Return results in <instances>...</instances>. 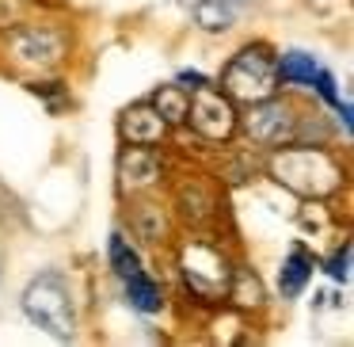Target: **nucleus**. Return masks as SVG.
I'll return each mask as SVG.
<instances>
[{
    "instance_id": "f257e3e1",
    "label": "nucleus",
    "mask_w": 354,
    "mask_h": 347,
    "mask_svg": "<svg viewBox=\"0 0 354 347\" xmlns=\"http://www.w3.org/2000/svg\"><path fill=\"white\" fill-rule=\"evenodd\" d=\"M267 168L282 187L305 199H328L346 184V168L328 149H278Z\"/></svg>"
},
{
    "instance_id": "f03ea898",
    "label": "nucleus",
    "mask_w": 354,
    "mask_h": 347,
    "mask_svg": "<svg viewBox=\"0 0 354 347\" xmlns=\"http://www.w3.org/2000/svg\"><path fill=\"white\" fill-rule=\"evenodd\" d=\"M0 50L16 65L19 73H46L54 65L65 62V35L57 27H46V24H27V27H8L4 39H0Z\"/></svg>"
},
{
    "instance_id": "7ed1b4c3",
    "label": "nucleus",
    "mask_w": 354,
    "mask_h": 347,
    "mask_svg": "<svg viewBox=\"0 0 354 347\" xmlns=\"http://www.w3.org/2000/svg\"><path fill=\"white\" fill-rule=\"evenodd\" d=\"M225 96H232L236 103H259L267 96H274L278 88V65L270 57V50L263 42L244 46L229 65H225Z\"/></svg>"
},
{
    "instance_id": "20e7f679",
    "label": "nucleus",
    "mask_w": 354,
    "mask_h": 347,
    "mask_svg": "<svg viewBox=\"0 0 354 347\" xmlns=\"http://www.w3.org/2000/svg\"><path fill=\"white\" fill-rule=\"evenodd\" d=\"M24 309L42 332L57 339H73V328H77V313H73V298L65 290L62 275H39L27 283L24 290Z\"/></svg>"
},
{
    "instance_id": "39448f33",
    "label": "nucleus",
    "mask_w": 354,
    "mask_h": 347,
    "mask_svg": "<svg viewBox=\"0 0 354 347\" xmlns=\"http://www.w3.org/2000/svg\"><path fill=\"white\" fill-rule=\"evenodd\" d=\"M179 267H183V275H187V283H191L194 294H206L209 301L229 294L232 267L214 244H206V240H187V244L179 248Z\"/></svg>"
},
{
    "instance_id": "423d86ee",
    "label": "nucleus",
    "mask_w": 354,
    "mask_h": 347,
    "mask_svg": "<svg viewBox=\"0 0 354 347\" xmlns=\"http://www.w3.org/2000/svg\"><path fill=\"white\" fill-rule=\"evenodd\" d=\"M244 134L255 145H286L297 134V115H293L290 103L267 96V100L252 103V111L244 115Z\"/></svg>"
},
{
    "instance_id": "0eeeda50",
    "label": "nucleus",
    "mask_w": 354,
    "mask_h": 347,
    "mask_svg": "<svg viewBox=\"0 0 354 347\" xmlns=\"http://www.w3.org/2000/svg\"><path fill=\"white\" fill-rule=\"evenodd\" d=\"M187 123L206 141H229L232 130H236V111H232V103L221 92L202 84L198 96L191 100V107H187Z\"/></svg>"
},
{
    "instance_id": "6e6552de",
    "label": "nucleus",
    "mask_w": 354,
    "mask_h": 347,
    "mask_svg": "<svg viewBox=\"0 0 354 347\" xmlns=\"http://www.w3.org/2000/svg\"><path fill=\"white\" fill-rule=\"evenodd\" d=\"M156 179H160V157L153 153V145H130L118 157V191L122 195H138Z\"/></svg>"
},
{
    "instance_id": "1a4fd4ad",
    "label": "nucleus",
    "mask_w": 354,
    "mask_h": 347,
    "mask_svg": "<svg viewBox=\"0 0 354 347\" xmlns=\"http://www.w3.org/2000/svg\"><path fill=\"white\" fill-rule=\"evenodd\" d=\"M118 134H122L126 145H160L168 138V123L160 118V111L153 103H133L118 118Z\"/></svg>"
},
{
    "instance_id": "9d476101",
    "label": "nucleus",
    "mask_w": 354,
    "mask_h": 347,
    "mask_svg": "<svg viewBox=\"0 0 354 347\" xmlns=\"http://www.w3.org/2000/svg\"><path fill=\"white\" fill-rule=\"evenodd\" d=\"M229 294H232V301H236L240 309H259L263 298H267V290H263L259 275H255V271H248V267H232Z\"/></svg>"
},
{
    "instance_id": "9b49d317",
    "label": "nucleus",
    "mask_w": 354,
    "mask_h": 347,
    "mask_svg": "<svg viewBox=\"0 0 354 347\" xmlns=\"http://www.w3.org/2000/svg\"><path fill=\"white\" fill-rule=\"evenodd\" d=\"M122 283H126V294H130V305H133V309H141V313H156V309L164 305L160 286H156L153 278L145 275V271H138V275L122 278Z\"/></svg>"
},
{
    "instance_id": "f8f14e48",
    "label": "nucleus",
    "mask_w": 354,
    "mask_h": 347,
    "mask_svg": "<svg viewBox=\"0 0 354 347\" xmlns=\"http://www.w3.org/2000/svg\"><path fill=\"white\" fill-rule=\"evenodd\" d=\"M308 271H313V260H308L301 248H293V252L286 256V263H282V278H278V286H282L286 298H297V294L305 290Z\"/></svg>"
},
{
    "instance_id": "ddd939ff",
    "label": "nucleus",
    "mask_w": 354,
    "mask_h": 347,
    "mask_svg": "<svg viewBox=\"0 0 354 347\" xmlns=\"http://www.w3.org/2000/svg\"><path fill=\"white\" fill-rule=\"evenodd\" d=\"M153 107L160 111V118L168 126H179V123H187V107H191V100H187V92L179 84H164L160 92L153 96Z\"/></svg>"
},
{
    "instance_id": "4468645a",
    "label": "nucleus",
    "mask_w": 354,
    "mask_h": 347,
    "mask_svg": "<svg viewBox=\"0 0 354 347\" xmlns=\"http://www.w3.org/2000/svg\"><path fill=\"white\" fill-rule=\"evenodd\" d=\"M130 222H133V229H138L141 237H149V240L168 237V214H164V206H156V202H141V206L130 214Z\"/></svg>"
},
{
    "instance_id": "2eb2a0df",
    "label": "nucleus",
    "mask_w": 354,
    "mask_h": 347,
    "mask_svg": "<svg viewBox=\"0 0 354 347\" xmlns=\"http://www.w3.org/2000/svg\"><path fill=\"white\" fill-rule=\"evenodd\" d=\"M179 206H183V214L191 217L194 225L209 222V217H214V195H209L202 184H191V187L179 191Z\"/></svg>"
},
{
    "instance_id": "dca6fc26",
    "label": "nucleus",
    "mask_w": 354,
    "mask_h": 347,
    "mask_svg": "<svg viewBox=\"0 0 354 347\" xmlns=\"http://www.w3.org/2000/svg\"><path fill=\"white\" fill-rule=\"evenodd\" d=\"M194 24L202 31H225L232 24V12H229V0H198L194 4Z\"/></svg>"
},
{
    "instance_id": "f3484780",
    "label": "nucleus",
    "mask_w": 354,
    "mask_h": 347,
    "mask_svg": "<svg viewBox=\"0 0 354 347\" xmlns=\"http://www.w3.org/2000/svg\"><path fill=\"white\" fill-rule=\"evenodd\" d=\"M316 69H320V65H316L313 57L305 54V50H293V54L282 57V65H278V77L290 80V84H313Z\"/></svg>"
},
{
    "instance_id": "a211bd4d",
    "label": "nucleus",
    "mask_w": 354,
    "mask_h": 347,
    "mask_svg": "<svg viewBox=\"0 0 354 347\" xmlns=\"http://www.w3.org/2000/svg\"><path fill=\"white\" fill-rule=\"evenodd\" d=\"M107 252H111V267L118 271V278H130V275H138V271H141V260L133 256V248L126 244V240L118 237V233H111Z\"/></svg>"
},
{
    "instance_id": "6ab92c4d",
    "label": "nucleus",
    "mask_w": 354,
    "mask_h": 347,
    "mask_svg": "<svg viewBox=\"0 0 354 347\" xmlns=\"http://www.w3.org/2000/svg\"><path fill=\"white\" fill-rule=\"evenodd\" d=\"M346 256H351V244H343V248H339V256H335V260L328 263V271H331V275L339 278V283H343V278H346Z\"/></svg>"
},
{
    "instance_id": "aec40b11",
    "label": "nucleus",
    "mask_w": 354,
    "mask_h": 347,
    "mask_svg": "<svg viewBox=\"0 0 354 347\" xmlns=\"http://www.w3.org/2000/svg\"><path fill=\"white\" fill-rule=\"evenodd\" d=\"M183 84H187V88H202V84H206V77H202V73H191V69H187V73H183Z\"/></svg>"
},
{
    "instance_id": "412c9836",
    "label": "nucleus",
    "mask_w": 354,
    "mask_h": 347,
    "mask_svg": "<svg viewBox=\"0 0 354 347\" xmlns=\"http://www.w3.org/2000/svg\"><path fill=\"white\" fill-rule=\"evenodd\" d=\"M232 4H252V0H232Z\"/></svg>"
}]
</instances>
